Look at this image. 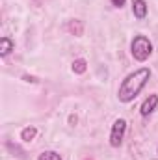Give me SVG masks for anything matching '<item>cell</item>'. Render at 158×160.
Here are the masks:
<instances>
[{
	"label": "cell",
	"instance_id": "1",
	"mask_svg": "<svg viewBox=\"0 0 158 160\" xmlns=\"http://www.w3.org/2000/svg\"><path fill=\"white\" fill-rule=\"evenodd\" d=\"M149 78H151V69H149V67H140V69L128 73V75L123 78V82L119 84L117 99L121 102H125V104L132 102V101L141 93V89L147 86Z\"/></svg>",
	"mask_w": 158,
	"mask_h": 160
},
{
	"label": "cell",
	"instance_id": "2",
	"mask_svg": "<svg viewBox=\"0 0 158 160\" xmlns=\"http://www.w3.org/2000/svg\"><path fill=\"white\" fill-rule=\"evenodd\" d=\"M130 52L134 56L136 62H145L151 54H153V43L147 36H134V39L130 41Z\"/></svg>",
	"mask_w": 158,
	"mask_h": 160
},
{
	"label": "cell",
	"instance_id": "3",
	"mask_svg": "<svg viewBox=\"0 0 158 160\" xmlns=\"http://www.w3.org/2000/svg\"><path fill=\"white\" fill-rule=\"evenodd\" d=\"M125 132H126V119L119 118L114 121L112 130H110V145L112 147H119L125 140Z\"/></svg>",
	"mask_w": 158,
	"mask_h": 160
},
{
	"label": "cell",
	"instance_id": "4",
	"mask_svg": "<svg viewBox=\"0 0 158 160\" xmlns=\"http://www.w3.org/2000/svg\"><path fill=\"white\" fill-rule=\"evenodd\" d=\"M156 108H158V95L156 93H151V95L141 102V106H140V114H141L143 118H147V116H151Z\"/></svg>",
	"mask_w": 158,
	"mask_h": 160
},
{
	"label": "cell",
	"instance_id": "5",
	"mask_svg": "<svg viewBox=\"0 0 158 160\" xmlns=\"http://www.w3.org/2000/svg\"><path fill=\"white\" fill-rule=\"evenodd\" d=\"M147 11H149V6L145 0H132V15L138 21H143L147 17Z\"/></svg>",
	"mask_w": 158,
	"mask_h": 160
},
{
	"label": "cell",
	"instance_id": "6",
	"mask_svg": "<svg viewBox=\"0 0 158 160\" xmlns=\"http://www.w3.org/2000/svg\"><path fill=\"white\" fill-rule=\"evenodd\" d=\"M11 50H15V41L11 38H7V36L0 38V56L6 58V56L11 54Z\"/></svg>",
	"mask_w": 158,
	"mask_h": 160
},
{
	"label": "cell",
	"instance_id": "7",
	"mask_svg": "<svg viewBox=\"0 0 158 160\" xmlns=\"http://www.w3.org/2000/svg\"><path fill=\"white\" fill-rule=\"evenodd\" d=\"M36 134H37V128L30 125V127H26V128L21 130V140H22V142H32V140L36 138Z\"/></svg>",
	"mask_w": 158,
	"mask_h": 160
},
{
	"label": "cell",
	"instance_id": "8",
	"mask_svg": "<svg viewBox=\"0 0 158 160\" xmlns=\"http://www.w3.org/2000/svg\"><path fill=\"white\" fill-rule=\"evenodd\" d=\"M86 69H87V62H86L84 58H78V60H75V62H73V71H75L77 75L86 73Z\"/></svg>",
	"mask_w": 158,
	"mask_h": 160
},
{
	"label": "cell",
	"instance_id": "9",
	"mask_svg": "<svg viewBox=\"0 0 158 160\" xmlns=\"http://www.w3.org/2000/svg\"><path fill=\"white\" fill-rule=\"evenodd\" d=\"M37 160H63V158H62V155L56 153V151H43Z\"/></svg>",
	"mask_w": 158,
	"mask_h": 160
},
{
	"label": "cell",
	"instance_id": "10",
	"mask_svg": "<svg viewBox=\"0 0 158 160\" xmlns=\"http://www.w3.org/2000/svg\"><path fill=\"white\" fill-rule=\"evenodd\" d=\"M112 6H116V8H123V6H125V0H112Z\"/></svg>",
	"mask_w": 158,
	"mask_h": 160
}]
</instances>
